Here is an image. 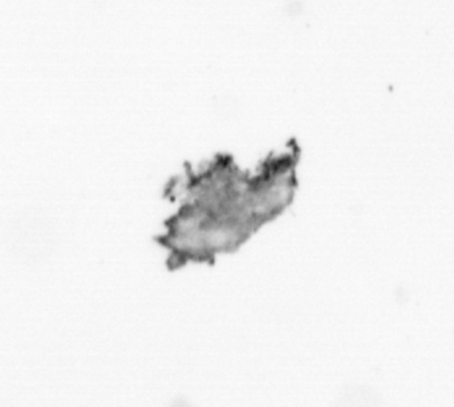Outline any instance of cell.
I'll return each instance as SVG.
<instances>
[{"instance_id":"6da1fadb","label":"cell","mask_w":454,"mask_h":407,"mask_svg":"<svg viewBox=\"0 0 454 407\" xmlns=\"http://www.w3.org/2000/svg\"><path fill=\"white\" fill-rule=\"evenodd\" d=\"M299 151L268 159L256 174L242 171L229 156L215 157L188 173L182 203L166 221L157 242L168 251V267L213 264L234 254L294 200Z\"/></svg>"}]
</instances>
